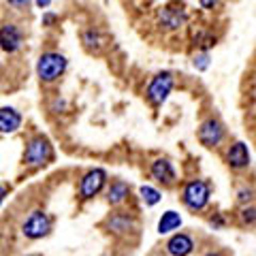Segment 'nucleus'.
I'll use <instances>...</instances> for the list:
<instances>
[{
  "label": "nucleus",
  "instance_id": "nucleus-1",
  "mask_svg": "<svg viewBox=\"0 0 256 256\" xmlns=\"http://www.w3.org/2000/svg\"><path fill=\"white\" fill-rule=\"evenodd\" d=\"M212 198V186L207 180L201 178H194L184 184V190H182V203L188 207L190 212H201L207 207Z\"/></svg>",
  "mask_w": 256,
  "mask_h": 256
},
{
  "label": "nucleus",
  "instance_id": "nucleus-2",
  "mask_svg": "<svg viewBox=\"0 0 256 256\" xmlns=\"http://www.w3.org/2000/svg\"><path fill=\"white\" fill-rule=\"evenodd\" d=\"M66 64L68 62H66V58H64L62 54L47 52L36 62V75H38V79H41L43 84H54V82H58V79L64 75Z\"/></svg>",
  "mask_w": 256,
  "mask_h": 256
},
{
  "label": "nucleus",
  "instance_id": "nucleus-3",
  "mask_svg": "<svg viewBox=\"0 0 256 256\" xmlns=\"http://www.w3.org/2000/svg\"><path fill=\"white\" fill-rule=\"evenodd\" d=\"M54 158V150L52 143L43 134H34L28 143H26V152H24V162L32 169H38V166H45L50 160Z\"/></svg>",
  "mask_w": 256,
  "mask_h": 256
},
{
  "label": "nucleus",
  "instance_id": "nucleus-4",
  "mask_svg": "<svg viewBox=\"0 0 256 256\" xmlns=\"http://www.w3.org/2000/svg\"><path fill=\"white\" fill-rule=\"evenodd\" d=\"M173 86H175V75L171 73V70H162V73L154 75V79L150 82L148 92H146L148 94V100L154 107H162L164 100L169 98Z\"/></svg>",
  "mask_w": 256,
  "mask_h": 256
},
{
  "label": "nucleus",
  "instance_id": "nucleus-5",
  "mask_svg": "<svg viewBox=\"0 0 256 256\" xmlns=\"http://www.w3.org/2000/svg\"><path fill=\"white\" fill-rule=\"evenodd\" d=\"M50 230H52V218L43 210L30 212L28 218L22 222V233L28 239H43L50 235Z\"/></svg>",
  "mask_w": 256,
  "mask_h": 256
},
{
  "label": "nucleus",
  "instance_id": "nucleus-6",
  "mask_svg": "<svg viewBox=\"0 0 256 256\" xmlns=\"http://www.w3.org/2000/svg\"><path fill=\"white\" fill-rule=\"evenodd\" d=\"M105 184H107L105 169H90L82 178V182H79V198H82V201H90V198H94L105 188Z\"/></svg>",
  "mask_w": 256,
  "mask_h": 256
},
{
  "label": "nucleus",
  "instance_id": "nucleus-7",
  "mask_svg": "<svg viewBox=\"0 0 256 256\" xmlns=\"http://www.w3.org/2000/svg\"><path fill=\"white\" fill-rule=\"evenodd\" d=\"M196 137L205 148H218L222 143V139H224V126L216 118H210V120H205V122L198 126Z\"/></svg>",
  "mask_w": 256,
  "mask_h": 256
},
{
  "label": "nucleus",
  "instance_id": "nucleus-8",
  "mask_svg": "<svg viewBox=\"0 0 256 256\" xmlns=\"http://www.w3.org/2000/svg\"><path fill=\"white\" fill-rule=\"evenodd\" d=\"M22 43H24V34H22L18 24L6 22L0 26V47H2V52H6V54L20 52Z\"/></svg>",
  "mask_w": 256,
  "mask_h": 256
},
{
  "label": "nucleus",
  "instance_id": "nucleus-9",
  "mask_svg": "<svg viewBox=\"0 0 256 256\" xmlns=\"http://www.w3.org/2000/svg\"><path fill=\"white\" fill-rule=\"evenodd\" d=\"M186 11L182 6H173V4H166L158 11V24L160 28L164 30H180L184 24H186Z\"/></svg>",
  "mask_w": 256,
  "mask_h": 256
},
{
  "label": "nucleus",
  "instance_id": "nucleus-10",
  "mask_svg": "<svg viewBox=\"0 0 256 256\" xmlns=\"http://www.w3.org/2000/svg\"><path fill=\"white\" fill-rule=\"evenodd\" d=\"M107 228L114 235H128V233H132V230L137 228V220H134L130 214H126V212H116V214H111L107 218Z\"/></svg>",
  "mask_w": 256,
  "mask_h": 256
},
{
  "label": "nucleus",
  "instance_id": "nucleus-11",
  "mask_svg": "<svg viewBox=\"0 0 256 256\" xmlns=\"http://www.w3.org/2000/svg\"><path fill=\"white\" fill-rule=\"evenodd\" d=\"M226 164L230 169L235 171H242V169H248L250 166V152H248V146L242 141L233 143L226 152Z\"/></svg>",
  "mask_w": 256,
  "mask_h": 256
},
{
  "label": "nucleus",
  "instance_id": "nucleus-12",
  "mask_svg": "<svg viewBox=\"0 0 256 256\" xmlns=\"http://www.w3.org/2000/svg\"><path fill=\"white\" fill-rule=\"evenodd\" d=\"M166 254L171 256H190L194 250V239L188 233H175L169 242H166Z\"/></svg>",
  "mask_w": 256,
  "mask_h": 256
},
{
  "label": "nucleus",
  "instance_id": "nucleus-13",
  "mask_svg": "<svg viewBox=\"0 0 256 256\" xmlns=\"http://www.w3.org/2000/svg\"><path fill=\"white\" fill-rule=\"evenodd\" d=\"M150 171H152V178L160 184H164V186H171L175 182V166L169 158H156L152 162Z\"/></svg>",
  "mask_w": 256,
  "mask_h": 256
},
{
  "label": "nucleus",
  "instance_id": "nucleus-14",
  "mask_svg": "<svg viewBox=\"0 0 256 256\" xmlns=\"http://www.w3.org/2000/svg\"><path fill=\"white\" fill-rule=\"evenodd\" d=\"M22 126V114L13 107H0V132L11 134L15 130H20Z\"/></svg>",
  "mask_w": 256,
  "mask_h": 256
},
{
  "label": "nucleus",
  "instance_id": "nucleus-15",
  "mask_svg": "<svg viewBox=\"0 0 256 256\" xmlns=\"http://www.w3.org/2000/svg\"><path fill=\"white\" fill-rule=\"evenodd\" d=\"M128 196H130V186H128L124 180L111 182V186H109V190H107V201H109L111 205L124 203Z\"/></svg>",
  "mask_w": 256,
  "mask_h": 256
},
{
  "label": "nucleus",
  "instance_id": "nucleus-16",
  "mask_svg": "<svg viewBox=\"0 0 256 256\" xmlns=\"http://www.w3.org/2000/svg\"><path fill=\"white\" fill-rule=\"evenodd\" d=\"M180 226H182V216L178 212H173V210L164 212L162 218L158 220V233L160 235H169V233H173V230H178Z\"/></svg>",
  "mask_w": 256,
  "mask_h": 256
},
{
  "label": "nucleus",
  "instance_id": "nucleus-17",
  "mask_svg": "<svg viewBox=\"0 0 256 256\" xmlns=\"http://www.w3.org/2000/svg\"><path fill=\"white\" fill-rule=\"evenodd\" d=\"M82 41H84V45H86L90 52H100V47L105 45V36L100 34V30H96V28H88V30L84 32Z\"/></svg>",
  "mask_w": 256,
  "mask_h": 256
},
{
  "label": "nucleus",
  "instance_id": "nucleus-18",
  "mask_svg": "<svg viewBox=\"0 0 256 256\" xmlns=\"http://www.w3.org/2000/svg\"><path fill=\"white\" fill-rule=\"evenodd\" d=\"M139 194H141V198H143V203H146V205H156V203L160 201V198H162V194H160V190L152 188V186H141Z\"/></svg>",
  "mask_w": 256,
  "mask_h": 256
},
{
  "label": "nucleus",
  "instance_id": "nucleus-19",
  "mask_svg": "<svg viewBox=\"0 0 256 256\" xmlns=\"http://www.w3.org/2000/svg\"><path fill=\"white\" fill-rule=\"evenodd\" d=\"M192 64H194L196 70H207V68H210V54H207V52L196 54L194 60H192Z\"/></svg>",
  "mask_w": 256,
  "mask_h": 256
},
{
  "label": "nucleus",
  "instance_id": "nucleus-20",
  "mask_svg": "<svg viewBox=\"0 0 256 256\" xmlns=\"http://www.w3.org/2000/svg\"><path fill=\"white\" fill-rule=\"evenodd\" d=\"M242 222L248 224V226H252V224H254V205L252 203L242 210Z\"/></svg>",
  "mask_w": 256,
  "mask_h": 256
},
{
  "label": "nucleus",
  "instance_id": "nucleus-21",
  "mask_svg": "<svg viewBox=\"0 0 256 256\" xmlns=\"http://www.w3.org/2000/svg\"><path fill=\"white\" fill-rule=\"evenodd\" d=\"M237 201H239V203L252 201V190H250V188H242V190L237 192Z\"/></svg>",
  "mask_w": 256,
  "mask_h": 256
},
{
  "label": "nucleus",
  "instance_id": "nucleus-22",
  "mask_svg": "<svg viewBox=\"0 0 256 256\" xmlns=\"http://www.w3.org/2000/svg\"><path fill=\"white\" fill-rule=\"evenodd\" d=\"M56 20H58V18H56L54 13H45V15H43V26H52Z\"/></svg>",
  "mask_w": 256,
  "mask_h": 256
},
{
  "label": "nucleus",
  "instance_id": "nucleus-23",
  "mask_svg": "<svg viewBox=\"0 0 256 256\" xmlns=\"http://www.w3.org/2000/svg\"><path fill=\"white\" fill-rule=\"evenodd\" d=\"M210 222H212V226H214V228H218V226H222V224H224V218L218 214V216H216V218H212Z\"/></svg>",
  "mask_w": 256,
  "mask_h": 256
},
{
  "label": "nucleus",
  "instance_id": "nucleus-24",
  "mask_svg": "<svg viewBox=\"0 0 256 256\" xmlns=\"http://www.w3.org/2000/svg\"><path fill=\"white\" fill-rule=\"evenodd\" d=\"M6 194H9V188L6 186H2V184H0V205L4 203V198H6Z\"/></svg>",
  "mask_w": 256,
  "mask_h": 256
},
{
  "label": "nucleus",
  "instance_id": "nucleus-25",
  "mask_svg": "<svg viewBox=\"0 0 256 256\" xmlns=\"http://www.w3.org/2000/svg\"><path fill=\"white\" fill-rule=\"evenodd\" d=\"M52 2H50V0H38V2H36V6H50Z\"/></svg>",
  "mask_w": 256,
  "mask_h": 256
},
{
  "label": "nucleus",
  "instance_id": "nucleus-26",
  "mask_svg": "<svg viewBox=\"0 0 256 256\" xmlns=\"http://www.w3.org/2000/svg\"><path fill=\"white\" fill-rule=\"evenodd\" d=\"M201 6H205V9H212V6H216V2H205V0H203Z\"/></svg>",
  "mask_w": 256,
  "mask_h": 256
},
{
  "label": "nucleus",
  "instance_id": "nucleus-27",
  "mask_svg": "<svg viewBox=\"0 0 256 256\" xmlns=\"http://www.w3.org/2000/svg\"><path fill=\"white\" fill-rule=\"evenodd\" d=\"M207 256H226V254H224V252H218V250H216V252H210V254H207Z\"/></svg>",
  "mask_w": 256,
  "mask_h": 256
},
{
  "label": "nucleus",
  "instance_id": "nucleus-28",
  "mask_svg": "<svg viewBox=\"0 0 256 256\" xmlns=\"http://www.w3.org/2000/svg\"><path fill=\"white\" fill-rule=\"evenodd\" d=\"M11 6H28V2H9Z\"/></svg>",
  "mask_w": 256,
  "mask_h": 256
},
{
  "label": "nucleus",
  "instance_id": "nucleus-29",
  "mask_svg": "<svg viewBox=\"0 0 256 256\" xmlns=\"http://www.w3.org/2000/svg\"><path fill=\"white\" fill-rule=\"evenodd\" d=\"M102 256H116L114 252H105V254H102Z\"/></svg>",
  "mask_w": 256,
  "mask_h": 256
}]
</instances>
